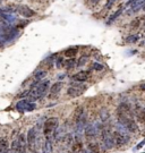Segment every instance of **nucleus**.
<instances>
[{
	"label": "nucleus",
	"mask_w": 145,
	"mask_h": 153,
	"mask_svg": "<svg viewBox=\"0 0 145 153\" xmlns=\"http://www.w3.org/2000/svg\"><path fill=\"white\" fill-rule=\"evenodd\" d=\"M59 128V119L57 117H50L43 124V135L45 141H52L56 131Z\"/></svg>",
	"instance_id": "f257e3e1"
},
{
	"label": "nucleus",
	"mask_w": 145,
	"mask_h": 153,
	"mask_svg": "<svg viewBox=\"0 0 145 153\" xmlns=\"http://www.w3.org/2000/svg\"><path fill=\"white\" fill-rule=\"evenodd\" d=\"M50 88V81L49 79H43L41 82H39L36 85H35V88H33L31 90V93H30V99L32 100V101H35V100H40V99H42L43 97H45L47 95V93L50 91L49 90Z\"/></svg>",
	"instance_id": "f03ea898"
},
{
	"label": "nucleus",
	"mask_w": 145,
	"mask_h": 153,
	"mask_svg": "<svg viewBox=\"0 0 145 153\" xmlns=\"http://www.w3.org/2000/svg\"><path fill=\"white\" fill-rule=\"evenodd\" d=\"M28 149L27 145V138L26 135L21 134L19 136L15 138L10 145L11 153H26V150Z\"/></svg>",
	"instance_id": "7ed1b4c3"
},
{
	"label": "nucleus",
	"mask_w": 145,
	"mask_h": 153,
	"mask_svg": "<svg viewBox=\"0 0 145 153\" xmlns=\"http://www.w3.org/2000/svg\"><path fill=\"white\" fill-rule=\"evenodd\" d=\"M27 145H28V150L30 151H35L36 149V144H38V129L35 127H31L27 131Z\"/></svg>",
	"instance_id": "20e7f679"
},
{
	"label": "nucleus",
	"mask_w": 145,
	"mask_h": 153,
	"mask_svg": "<svg viewBox=\"0 0 145 153\" xmlns=\"http://www.w3.org/2000/svg\"><path fill=\"white\" fill-rule=\"evenodd\" d=\"M101 138H102V144L104 150H110V149H112L116 145L112 133L109 129H107V128H103L102 131H101Z\"/></svg>",
	"instance_id": "39448f33"
},
{
	"label": "nucleus",
	"mask_w": 145,
	"mask_h": 153,
	"mask_svg": "<svg viewBox=\"0 0 145 153\" xmlns=\"http://www.w3.org/2000/svg\"><path fill=\"white\" fill-rule=\"evenodd\" d=\"M102 127L99 123H93V124H88L84 129V134L87 138H95V137L100 134V131H102Z\"/></svg>",
	"instance_id": "423d86ee"
},
{
	"label": "nucleus",
	"mask_w": 145,
	"mask_h": 153,
	"mask_svg": "<svg viewBox=\"0 0 145 153\" xmlns=\"http://www.w3.org/2000/svg\"><path fill=\"white\" fill-rule=\"evenodd\" d=\"M112 136L117 146H123L126 143H128V141H129L128 134H123V133H120V131H113Z\"/></svg>",
	"instance_id": "0eeeda50"
},
{
	"label": "nucleus",
	"mask_w": 145,
	"mask_h": 153,
	"mask_svg": "<svg viewBox=\"0 0 145 153\" xmlns=\"http://www.w3.org/2000/svg\"><path fill=\"white\" fill-rule=\"evenodd\" d=\"M84 90H85L84 86L74 85V86H69L67 88V94L69 95L70 98H77V97H80L84 93Z\"/></svg>",
	"instance_id": "6e6552de"
},
{
	"label": "nucleus",
	"mask_w": 145,
	"mask_h": 153,
	"mask_svg": "<svg viewBox=\"0 0 145 153\" xmlns=\"http://www.w3.org/2000/svg\"><path fill=\"white\" fill-rule=\"evenodd\" d=\"M17 11H18L23 17H25V18H30V17L35 16V11L26 5L18 6V7H17Z\"/></svg>",
	"instance_id": "1a4fd4ad"
},
{
	"label": "nucleus",
	"mask_w": 145,
	"mask_h": 153,
	"mask_svg": "<svg viewBox=\"0 0 145 153\" xmlns=\"http://www.w3.org/2000/svg\"><path fill=\"white\" fill-rule=\"evenodd\" d=\"M134 116L135 118L137 119V121L140 123H145V109L143 107H141L140 104H136L134 107Z\"/></svg>",
	"instance_id": "9d476101"
},
{
	"label": "nucleus",
	"mask_w": 145,
	"mask_h": 153,
	"mask_svg": "<svg viewBox=\"0 0 145 153\" xmlns=\"http://www.w3.org/2000/svg\"><path fill=\"white\" fill-rule=\"evenodd\" d=\"M144 7H145V0H137L136 2H134L133 5L130 6V9L127 11V14L128 15L135 14V13H137L141 9H144Z\"/></svg>",
	"instance_id": "9b49d317"
},
{
	"label": "nucleus",
	"mask_w": 145,
	"mask_h": 153,
	"mask_svg": "<svg viewBox=\"0 0 145 153\" xmlns=\"http://www.w3.org/2000/svg\"><path fill=\"white\" fill-rule=\"evenodd\" d=\"M71 78L74 81H76V82H85V81H87L90 78V73L85 71H78V73H76L75 75H73Z\"/></svg>",
	"instance_id": "f8f14e48"
},
{
	"label": "nucleus",
	"mask_w": 145,
	"mask_h": 153,
	"mask_svg": "<svg viewBox=\"0 0 145 153\" xmlns=\"http://www.w3.org/2000/svg\"><path fill=\"white\" fill-rule=\"evenodd\" d=\"M85 117H86V114L84 108L83 107H77L75 109V111H74V121H75V124H77L78 121H81Z\"/></svg>",
	"instance_id": "ddd939ff"
},
{
	"label": "nucleus",
	"mask_w": 145,
	"mask_h": 153,
	"mask_svg": "<svg viewBox=\"0 0 145 153\" xmlns=\"http://www.w3.org/2000/svg\"><path fill=\"white\" fill-rule=\"evenodd\" d=\"M11 152L9 149V142L6 136L0 137V153H9Z\"/></svg>",
	"instance_id": "4468645a"
},
{
	"label": "nucleus",
	"mask_w": 145,
	"mask_h": 153,
	"mask_svg": "<svg viewBox=\"0 0 145 153\" xmlns=\"http://www.w3.org/2000/svg\"><path fill=\"white\" fill-rule=\"evenodd\" d=\"M61 88H62V82H56L51 86V88H50V91H49V97L50 98H52V97H54V95H57L58 93L61 91Z\"/></svg>",
	"instance_id": "2eb2a0df"
},
{
	"label": "nucleus",
	"mask_w": 145,
	"mask_h": 153,
	"mask_svg": "<svg viewBox=\"0 0 145 153\" xmlns=\"http://www.w3.org/2000/svg\"><path fill=\"white\" fill-rule=\"evenodd\" d=\"M0 16L2 17L9 25H13V24L16 23V21H17L16 17L14 16L13 14H9V13H0Z\"/></svg>",
	"instance_id": "dca6fc26"
},
{
	"label": "nucleus",
	"mask_w": 145,
	"mask_h": 153,
	"mask_svg": "<svg viewBox=\"0 0 145 153\" xmlns=\"http://www.w3.org/2000/svg\"><path fill=\"white\" fill-rule=\"evenodd\" d=\"M78 52V47H69L64 51V56L67 58H74Z\"/></svg>",
	"instance_id": "f3484780"
},
{
	"label": "nucleus",
	"mask_w": 145,
	"mask_h": 153,
	"mask_svg": "<svg viewBox=\"0 0 145 153\" xmlns=\"http://www.w3.org/2000/svg\"><path fill=\"white\" fill-rule=\"evenodd\" d=\"M124 9H125L124 7H119L118 10H116V11H115V13L112 14V15H111V16L109 17V19L107 21V24H108V25L112 24V23L115 22V21H116V19H117V18H118V17L120 16V15H121V14H123V11H124Z\"/></svg>",
	"instance_id": "a211bd4d"
},
{
	"label": "nucleus",
	"mask_w": 145,
	"mask_h": 153,
	"mask_svg": "<svg viewBox=\"0 0 145 153\" xmlns=\"http://www.w3.org/2000/svg\"><path fill=\"white\" fill-rule=\"evenodd\" d=\"M31 101V99H23V100H19L16 103V110L17 111H21V112H24L25 111V108H26L27 103Z\"/></svg>",
	"instance_id": "6ab92c4d"
},
{
	"label": "nucleus",
	"mask_w": 145,
	"mask_h": 153,
	"mask_svg": "<svg viewBox=\"0 0 145 153\" xmlns=\"http://www.w3.org/2000/svg\"><path fill=\"white\" fill-rule=\"evenodd\" d=\"M83 151V142L82 141H75L74 144H71V153H81Z\"/></svg>",
	"instance_id": "aec40b11"
},
{
	"label": "nucleus",
	"mask_w": 145,
	"mask_h": 153,
	"mask_svg": "<svg viewBox=\"0 0 145 153\" xmlns=\"http://www.w3.org/2000/svg\"><path fill=\"white\" fill-rule=\"evenodd\" d=\"M43 153H54V146H52V141H45L43 143L42 146Z\"/></svg>",
	"instance_id": "412c9836"
},
{
	"label": "nucleus",
	"mask_w": 145,
	"mask_h": 153,
	"mask_svg": "<svg viewBox=\"0 0 145 153\" xmlns=\"http://www.w3.org/2000/svg\"><path fill=\"white\" fill-rule=\"evenodd\" d=\"M109 118H110V112H109V110H108L107 108H102V109L100 110V119H101V121L106 123V121L109 120Z\"/></svg>",
	"instance_id": "4be33fe9"
},
{
	"label": "nucleus",
	"mask_w": 145,
	"mask_h": 153,
	"mask_svg": "<svg viewBox=\"0 0 145 153\" xmlns=\"http://www.w3.org/2000/svg\"><path fill=\"white\" fill-rule=\"evenodd\" d=\"M10 27H11V25H9V24L6 22L2 17L0 16V33L6 32L7 30H9Z\"/></svg>",
	"instance_id": "5701e85b"
},
{
	"label": "nucleus",
	"mask_w": 145,
	"mask_h": 153,
	"mask_svg": "<svg viewBox=\"0 0 145 153\" xmlns=\"http://www.w3.org/2000/svg\"><path fill=\"white\" fill-rule=\"evenodd\" d=\"M45 76H47V71H43V69H41V71H36L35 73H34V77H35V79L39 81V82L43 81V78H44Z\"/></svg>",
	"instance_id": "b1692460"
},
{
	"label": "nucleus",
	"mask_w": 145,
	"mask_h": 153,
	"mask_svg": "<svg viewBox=\"0 0 145 153\" xmlns=\"http://www.w3.org/2000/svg\"><path fill=\"white\" fill-rule=\"evenodd\" d=\"M65 67L67 68V69H71V68H74L76 66V60L74 58H69L67 61H65Z\"/></svg>",
	"instance_id": "393cba45"
},
{
	"label": "nucleus",
	"mask_w": 145,
	"mask_h": 153,
	"mask_svg": "<svg viewBox=\"0 0 145 153\" xmlns=\"http://www.w3.org/2000/svg\"><path fill=\"white\" fill-rule=\"evenodd\" d=\"M138 39H140V36L137 34H132V35H128L126 38V42L127 43H136L138 41Z\"/></svg>",
	"instance_id": "a878e982"
},
{
	"label": "nucleus",
	"mask_w": 145,
	"mask_h": 153,
	"mask_svg": "<svg viewBox=\"0 0 145 153\" xmlns=\"http://www.w3.org/2000/svg\"><path fill=\"white\" fill-rule=\"evenodd\" d=\"M87 149L92 151L93 153H97L99 152V144L97 143H90L88 145H87Z\"/></svg>",
	"instance_id": "bb28decb"
},
{
	"label": "nucleus",
	"mask_w": 145,
	"mask_h": 153,
	"mask_svg": "<svg viewBox=\"0 0 145 153\" xmlns=\"http://www.w3.org/2000/svg\"><path fill=\"white\" fill-rule=\"evenodd\" d=\"M92 69H94V71H102L103 69V65L102 64H100V62H93V65H92Z\"/></svg>",
	"instance_id": "cd10ccee"
},
{
	"label": "nucleus",
	"mask_w": 145,
	"mask_h": 153,
	"mask_svg": "<svg viewBox=\"0 0 145 153\" xmlns=\"http://www.w3.org/2000/svg\"><path fill=\"white\" fill-rule=\"evenodd\" d=\"M137 27H140V19L138 18H135L130 23V28H137Z\"/></svg>",
	"instance_id": "c85d7f7f"
},
{
	"label": "nucleus",
	"mask_w": 145,
	"mask_h": 153,
	"mask_svg": "<svg viewBox=\"0 0 145 153\" xmlns=\"http://www.w3.org/2000/svg\"><path fill=\"white\" fill-rule=\"evenodd\" d=\"M87 59H88V57H87V56H82L81 58H80V60H78V62H77V66L85 65L86 61H87Z\"/></svg>",
	"instance_id": "c756f323"
},
{
	"label": "nucleus",
	"mask_w": 145,
	"mask_h": 153,
	"mask_svg": "<svg viewBox=\"0 0 145 153\" xmlns=\"http://www.w3.org/2000/svg\"><path fill=\"white\" fill-rule=\"evenodd\" d=\"M56 64H57V65H56V67H57V68H61V67L65 65L64 58H58V59H57V61H56Z\"/></svg>",
	"instance_id": "7c9ffc66"
},
{
	"label": "nucleus",
	"mask_w": 145,
	"mask_h": 153,
	"mask_svg": "<svg viewBox=\"0 0 145 153\" xmlns=\"http://www.w3.org/2000/svg\"><path fill=\"white\" fill-rule=\"evenodd\" d=\"M115 2H116V0H108L107 4H106V9H110Z\"/></svg>",
	"instance_id": "2f4dec72"
},
{
	"label": "nucleus",
	"mask_w": 145,
	"mask_h": 153,
	"mask_svg": "<svg viewBox=\"0 0 145 153\" xmlns=\"http://www.w3.org/2000/svg\"><path fill=\"white\" fill-rule=\"evenodd\" d=\"M144 145H145V138H144V140H142V141H141V142L138 143L137 145H136L135 150H140V149H142L143 146H144Z\"/></svg>",
	"instance_id": "473e14b6"
},
{
	"label": "nucleus",
	"mask_w": 145,
	"mask_h": 153,
	"mask_svg": "<svg viewBox=\"0 0 145 153\" xmlns=\"http://www.w3.org/2000/svg\"><path fill=\"white\" fill-rule=\"evenodd\" d=\"M136 1H137V0H128L126 5H127V6H132L133 4H134V2H136Z\"/></svg>",
	"instance_id": "72a5a7b5"
},
{
	"label": "nucleus",
	"mask_w": 145,
	"mask_h": 153,
	"mask_svg": "<svg viewBox=\"0 0 145 153\" xmlns=\"http://www.w3.org/2000/svg\"><path fill=\"white\" fill-rule=\"evenodd\" d=\"M99 1H100V0H90V2H91L92 5H97Z\"/></svg>",
	"instance_id": "f704fd0d"
},
{
	"label": "nucleus",
	"mask_w": 145,
	"mask_h": 153,
	"mask_svg": "<svg viewBox=\"0 0 145 153\" xmlns=\"http://www.w3.org/2000/svg\"><path fill=\"white\" fill-rule=\"evenodd\" d=\"M141 90H142V91H145V82L144 83H142V84H141Z\"/></svg>",
	"instance_id": "c9c22d12"
},
{
	"label": "nucleus",
	"mask_w": 145,
	"mask_h": 153,
	"mask_svg": "<svg viewBox=\"0 0 145 153\" xmlns=\"http://www.w3.org/2000/svg\"><path fill=\"white\" fill-rule=\"evenodd\" d=\"M143 10H144V11H145V7H144V9H143Z\"/></svg>",
	"instance_id": "e433bc0d"
}]
</instances>
